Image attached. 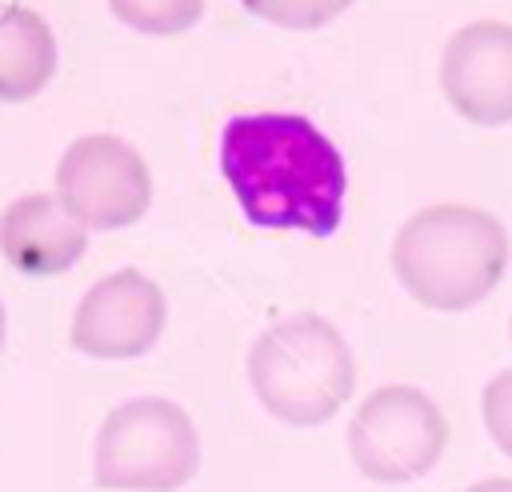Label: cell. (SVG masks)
Segmentation results:
<instances>
[{"label": "cell", "instance_id": "9c48e42d", "mask_svg": "<svg viewBox=\"0 0 512 492\" xmlns=\"http://www.w3.org/2000/svg\"><path fill=\"white\" fill-rule=\"evenodd\" d=\"M88 228L64 212L56 192H28L0 212V256L28 280H48L80 264Z\"/></svg>", "mask_w": 512, "mask_h": 492}, {"label": "cell", "instance_id": "3957f363", "mask_svg": "<svg viewBox=\"0 0 512 492\" xmlns=\"http://www.w3.org/2000/svg\"><path fill=\"white\" fill-rule=\"evenodd\" d=\"M248 384L260 408L280 424L316 428L352 400L356 360L332 320L292 312L252 340Z\"/></svg>", "mask_w": 512, "mask_h": 492}, {"label": "cell", "instance_id": "5bb4252c", "mask_svg": "<svg viewBox=\"0 0 512 492\" xmlns=\"http://www.w3.org/2000/svg\"><path fill=\"white\" fill-rule=\"evenodd\" d=\"M464 492H512V476H488V480H480Z\"/></svg>", "mask_w": 512, "mask_h": 492}, {"label": "cell", "instance_id": "7a4b0ae2", "mask_svg": "<svg viewBox=\"0 0 512 492\" xmlns=\"http://www.w3.org/2000/svg\"><path fill=\"white\" fill-rule=\"evenodd\" d=\"M508 228L472 204H428L392 240L400 288L428 312H468L508 272Z\"/></svg>", "mask_w": 512, "mask_h": 492}, {"label": "cell", "instance_id": "ba28073f", "mask_svg": "<svg viewBox=\"0 0 512 492\" xmlns=\"http://www.w3.org/2000/svg\"><path fill=\"white\" fill-rule=\"evenodd\" d=\"M440 92L468 124H512V24L472 20L456 28L440 52Z\"/></svg>", "mask_w": 512, "mask_h": 492}, {"label": "cell", "instance_id": "7c38bea8", "mask_svg": "<svg viewBox=\"0 0 512 492\" xmlns=\"http://www.w3.org/2000/svg\"><path fill=\"white\" fill-rule=\"evenodd\" d=\"M252 16L288 28V32H312L332 20H340L356 0H240Z\"/></svg>", "mask_w": 512, "mask_h": 492}, {"label": "cell", "instance_id": "9a60e30c", "mask_svg": "<svg viewBox=\"0 0 512 492\" xmlns=\"http://www.w3.org/2000/svg\"><path fill=\"white\" fill-rule=\"evenodd\" d=\"M0 344H4V304H0Z\"/></svg>", "mask_w": 512, "mask_h": 492}, {"label": "cell", "instance_id": "52a82bcc", "mask_svg": "<svg viewBox=\"0 0 512 492\" xmlns=\"http://www.w3.org/2000/svg\"><path fill=\"white\" fill-rule=\"evenodd\" d=\"M164 324L168 300L160 284L140 268H116L80 296L68 340L96 360H136L160 340Z\"/></svg>", "mask_w": 512, "mask_h": 492}, {"label": "cell", "instance_id": "5b68a950", "mask_svg": "<svg viewBox=\"0 0 512 492\" xmlns=\"http://www.w3.org/2000/svg\"><path fill=\"white\" fill-rule=\"evenodd\" d=\"M448 448V420L436 400L412 384L372 388L348 424V456L372 484H412L428 476Z\"/></svg>", "mask_w": 512, "mask_h": 492}, {"label": "cell", "instance_id": "6da1fadb", "mask_svg": "<svg viewBox=\"0 0 512 492\" xmlns=\"http://www.w3.org/2000/svg\"><path fill=\"white\" fill-rule=\"evenodd\" d=\"M220 172L256 228L332 236L344 220L340 148L296 112H244L220 132Z\"/></svg>", "mask_w": 512, "mask_h": 492}, {"label": "cell", "instance_id": "30bf717a", "mask_svg": "<svg viewBox=\"0 0 512 492\" xmlns=\"http://www.w3.org/2000/svg\"><path fill=\"white\" fill-rule=\"evenodd\" d=\"M56 76V36L24 4H0V104H24Z\"/></svg>", "mask_w": 512, "mask_h": 492}, {"label": "cell", "instance_id": "4fadbf2b", "mask_svg": "<svg viewBox=\"0 0 512 492\" xmlns=\"http://www.w3.org/2000/svg\"><path fill=\"white\" fill-rule=\"evenodd\" d=\"M480 416H484V428H488L492 444L512 460V368L496 372V376L484 384Z\"/></svg>", "mask_w": 512, "mask_h": 492}, {"label": "cell", "instance_id": "277c9868", "mask_svg": "<svg viewBox=\"0 0 512 492\" xmlns=\"http://www.w3.org/2000/svg\"><path fill=\"white\" fill-rule=\"evenodd\" d=\"M200 468L192 416L164 396L116 404L92 448V480L108 492H176Z\"/></svg>", "mask_w": 512, "mask_h": 492}, {"label": "cell", "instance_id": "2e32d148", "mask_svg": "<svg viewBox=\"0 0 512 492\" xmlns=\"http://www.w3.org/2000/svg\"><path fill=\"white\" fill-rule=\"evenodd\" d=\"M508 332H512V328H508Z\"/></svg>", "mask_w": 512, "mask_h": 492}, {"label": "cell", "instance_id": "8fae6325", "mask_svg": "<svg viewBox=\"0 0 512 492\" xmlns=\"http://www.w3.org/2000/svg\"><path fill=\"white\" fill-rule=\"evenodd\" d=\"M108 12L144 36H180L200 24L204 0H108Z\"/></svg>", "mask_w": 512, "mask_h": 492}, {"label": "cell", "instance_id": "8992f818", "mask_svg": "<svg viewBox=\"0 0 512 492\" xmlns=\"http://www.w3.org/2000/svg\"><path fill=\"white\" fill-rule=\"evenodd\" d=\"M56 200L88 232H116L148 212L152 172L128 140L88 132L76 136L56 164Z\"/></svg>", "mask_w": 512, "mask_h": 492}]
</instances>
